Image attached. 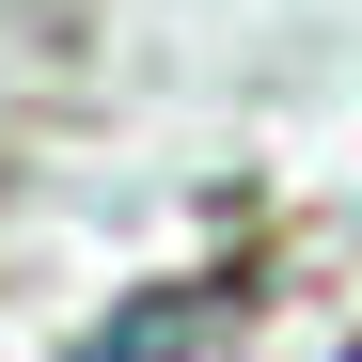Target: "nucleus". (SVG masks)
<instances>
[{
  "label": "nucleus",
  "instance_id": "nucleus-1",
  "mask_svg": "<svg viewBox=\"0 0 362 362\" xmlns=\"http://www.w3.org/2000/svg\"><path fill=\"white\" fill-rule=\"evenodd\" d=\"M221 315H236V284H142V299H127V315H110L79 362H189Z\"/></svg>",
  "mask_w": 362,
  "mask_h": 362
}]
</instances>
